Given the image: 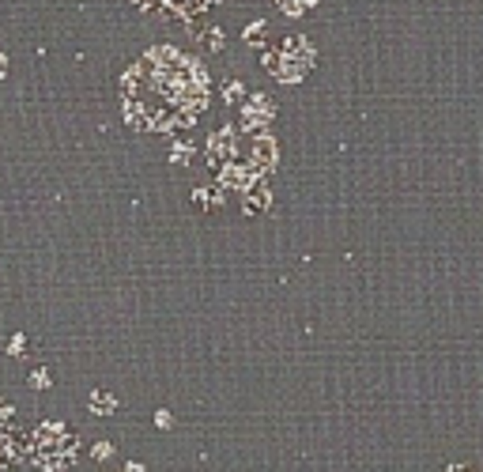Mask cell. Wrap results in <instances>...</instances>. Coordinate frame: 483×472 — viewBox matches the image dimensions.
I'll use <instances>...</instances> for the list:
<instances>
[{
  "mask_svg": "<svg viewBox=\"0 0 483 472\" xmlns=\"http://www.w3.org/2000/svg\"><path fill=\"white\" fill-rule=\"evenodd\" d=\"M208 76L196 61L181 57L178 49L159 46L148 49L121 80V102H125V122L136 129H178L189 125L204 106Z\"/></svg>",
  "mask_w": 483,
  "mask_h": 472,
  "instance_id": "obj_1",
  "label": "cell"
},
{
  "mask_svg": "<svg viewBox=\"0 0 483 472\" xmlns=\"http://www.w3.org/2000/svg\"><path fill=\"white\" fill-rule=\"evenodd\" d=\"M76 449H80V438H76L64 423H42L35 438H30L27 454L38 468L46 472H61L76 461Z\"/></svg>",
  "mask_w": 483,
  "mask_h": 472,
  "instance_id": "obj_2",
  "label": "cell"
},
{
  "mask_svg": "<svg viewBox=\"0 0 483 472\" xmlns=\"http://www.w3.org/2000/svg\"><path fill=\"white\" fill-rule=\"evenodd\" d=\"M261 64H265V69H268L272 76H276L280 83H299L302 76L314 69V46H310L306 38L291 35L280 49H268Z\"/></svg>",
  "mask_w": 483,
  "mask_h": 472,
  "instance_id": "obj_3",
  "label": "cell"
},
{
  "mask_svg": "<svg viewBox=\"0 0 483 472\" xmlns=\"http://www.w3.org/2000/svg\"><path fill=\"white\" fill-rule=\"evenodd\" d=\"M242 114H246V117H242V129H257L261 122H272V117H276V106H272L265 95H257L254 102L242 110Z\"/></svg>",
  "mask_w": 483,
  "mask_h": 472,
  "instance_id": "obj_4",
  "label": "cell"
},
{
  "mask_svg": "<svg viewBox=\"0 0 483 472\" xmlns=\"http://www.w3.org/2000/svg\"><path fill=\"white\" fill-rule=\"evenodd\" d=\"M114 408H117V397H114V393H106V389H95V393H91V412H95V415H109Z\"/></svg>",
  "mask_w": 483,
  "mask_h": 472,
  "instance_id": "obj_5",
  "label": "cell"
},
{
  "mask_svg": "<svg viewBox=\"0 0 483 472\" xmlns=\"http://www.w3.org/2000/svg\"><path fill=\"white\" fill-rule=\"evenodd\" d=\"M12 461H19L16 435L12 431H0V465H12Z\"/></svg>",
  "mask_w": 483,
  "mask_h": 472,
  "instance_id": "obj_6",
  "label": "cell"
},
{
  "mask_svg": "<svg viewBox=\"0 0 483 472\" xmlns=\"http://www.w3.org/2000/svg\"><path fill=\"white\" fill-rule=\"evenodd\" d=\"M276 4H280L287 16H302V12H310L317 0H276Z\"/></svg>",
  "mask_w": 483,
  "mask_h": 472,
  "instance_id": "obj_7",
  "label": "cell"
},
{
  "mask_svg": "<svg viewBox=\"0 0 483 472\" xmlns=\"http://www.w3.org/2000/svg\"><path fill=\"white\" fill-rule=\"evenodd\" d=\"M30 389H49V370H30Z\"/></svg>",
  "mask_w": 483,
  "mask_h": 472,
  "instance_id": "obj_8",
  "label": "cell"
},
{
  "mask_svg": "<svg viewBox=\"0 0 483 472\" xmlns=\"http://www.w3.org/2000/svg\"><path fill=\"white\" fill-rule=\"evenodd\" d=\"M23 348H27V336H23V333H16L12 340H8V355H19Z\"/></svg>",
  "mask_w": 483,
  "mask_h": 472,
  "instance_id": "obj_9",
  "label": "cell"
},
{
  "mask_svg": "<svg viewBox=\"0 0 483 472\" xmlns=\"http://www.w3.org/2000/svg\"><path fill=\"white\" fill-rule=\"evenodd\" d=\"M223 95H227V102H238V95H242V87H238L234 80H227V87H223Z\"/></svg>",
  "mask_w": 483,
  "mask_h": 472,
  "instance_id": "obj_10",
  "label": "cell"
},
{
  "mask_svg": "<svg viewBox=\"0 0 483 472\" xmlns=\"http://www.w3.org/2000/svg\"><path fill=\"white\" fill-rule=\"evenodd\" d=\"M109 454H114V446H109V442H98L95 446V461H106Z\"/></svg>",
  "mask_w": 483,
  "mask_h": 472,
  "instance_id": "obj_11",
  "label": "cell"
},
{
  "mask_svg": "<svg viewBox=\"0 0 483 472\" xmlns=\"http://www.w3.org/2000/svg\"><path fill=\"white\" fill-rule=\"evenodd\" d=\"M12 415H16V408H12L8 401H0V423H4V420H12Z\"/></svg>",
  "mask_w": 483,
  "mask_h": 472,
  "instance_id": "obj_12",
  "label": "cell"
},
{
  "mask_svg": "<svg viewBox=\"0 0 483 472\" xmlns=\"http://www.w3.org/2000/svg\"><path fill=\"white\" fill-rule=\"evenodd\" d=\"M170 159H174V163H185V159H189V148H174Z\"/></svg>",
  "mask_w": 483,
  "mask_h": 472,
  "instance_id": "obj_13",
  "label": "cell"
},
{
  "mask_svg": "<svg viewBox=\"0 0 483 472\" xmlns=\"http://www.w3.org/2000/svg\"><path fill=\"white\" fill-rule=\"evenodd\" d=\"M155 423L159 427H170V412H155Z\"/></svg>",
  "mask_w": 483,
  "mask_h": 472,
  "instance_id": "obj_14",
  "label": "cell"
},
{
  "mask_svg": "<svg viewBox=\"0 0 483 472\" xmlns=\"http://www.w3.org/2000/svg\"><path fill=\"white\" fill-rule=\"evenodd\" d=\"M4 76H8V57L0 53V80H4Z\"/></svg>",
  "mask_w": 483,
  "mask_h": 472,
  "instance_id": "obj_15",
  "label": "cell"
},
{
  "mask_svg": "<svg viewBox=\"0 0 483 472\" xmlns=\"http://www.w3.org/2000/svg\"><path fill=\"white\" fill-rule=\"evenodd\" d=\"M449 472H476V468H468V465H449Z\"/></svg>",
  "mask_w": 483,
  "mask_h": 472,
  "instance_id": "obj_16",
  "label": "cell"
},
{
  "mask_svg": "<svg viewBox=\"0 0 483 472\" xmlns=\"http://www.w3.org/2000/svg\"><path fill=\"white\" fill-rule=\"evenodd\" d=\"M125 472H144V465H136V461H133V465H129Z\"/></svg>",
  "mask_w": 483,
  "mask_h": 472,
  "instance_id": "obj_17",
  "label": "cell"
}]
</instances>
